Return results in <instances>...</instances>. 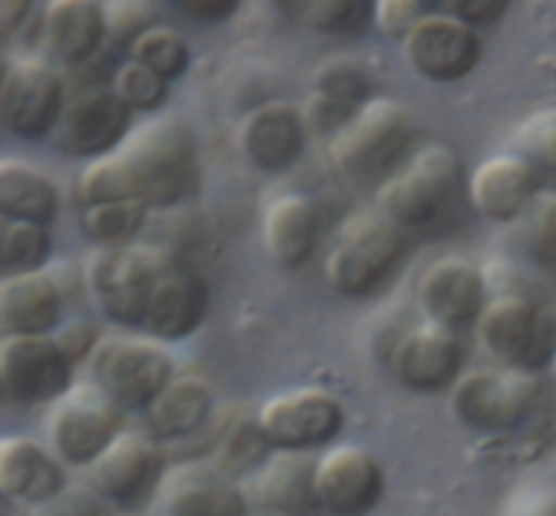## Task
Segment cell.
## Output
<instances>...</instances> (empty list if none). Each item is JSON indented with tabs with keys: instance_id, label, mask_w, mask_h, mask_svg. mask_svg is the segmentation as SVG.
I'll return each mask as SVG.
<instances>
[{
	"instance_id": "cell-46",
	"label": "cell",
	"mask_w": 556,
	"mask_h": 516,
	"mask_svg": "<svg viewBox=\"0 0 556 516\" xmlns=\"http://www.w3.org/2000/svg\"><path fill=\"white\" fill-rule=\"evenodd\" d=\"M552 373H554V378H556V358H554V364H552Z\"/></svg>"
},
{
	"instance_id": "cell-38",
	"label": "cell",
	"mask_w": 556,
	"mask_h": 516,
	"mask_svg": "<svg viewBox=\"0 0 556 516\" xmlns=\"http://www.w3.org/2000/svg\"><path fill=\"white\" fill-rule=\"evenodd\" d=\"M266 438L261 432L258 421H233V427L228 429L226 438L220 440L217 445V462H220V473H239V470H258L261 460H264V449H266Z\"/></svg>"
},
{
	"instance_id": "cell-7",
	"label": "cell",
	"mask_w": 556,
	"mask_h": 516,
	"mask_svg": "<svg viewBox=\"0 0 556 516\" xmlns=\"http://www.w3.org/2000/svg\"><path fill=\"white\" fill-rule=\"evenodd\" d=\"M546 407V386L535 373L503 367L478 369L459 378L454 413L472 429L516 432L535 421Z\"/></svg>"
},
{
	"instance_id": "cell-39",
	"label": "cell",
	"mask_w": 556,
	"mask_h": 516,
	"mask_svg": "<svg viewBox=\"0 0 556 516\" xmlns=\"http://www.w3.org/2000/svg\"><path fill=\"white\" fill-rule=\"evenodd\" d=\"M521 155L530 158L541 172L556 174V109L535 114L521 128Z\"/></svg>"
},
{
	"instance_id": "cell-6",
	"label": "cell",
	"mask_w": 556,
	"mask_h": 516,
	"mask_svg": "<svg viewBox=\"0 0 556 516\" xmlns=\"http://www.w3.org/2000/svg\"><path fill=\"white\" fill-rule=\"evenodd\" d=\"M478 340L505 367L541 373L556 358V310L527 297H500L476 320Z\"/></svg>"
},
{
	"instance_id": "cell-20",
	"label": "cell",
	"mask_w": 556,
	"mask_h": 516,
	"mask_svg": "<svg viewBox=\"0 0 556 516\" xmlns=\"http://www.w3.org/2000/svg\"><path fill=\"white\" fill-rule=\"evenodd\" d=\"M239 144L261 172H288L304 152V117L296 106L271 101L244 117Z\"/></svg>"
},
{
	"instance_id": "cell-21",
	"label": "cell",
	"mask_w": 556,
	"mask_h": 516,
	"mask_svg": "<svg viewBox=\"0 0 556 516\" xmlns=\"http://www.w3.org/2000/svg\"><path fill=\"white\" fill-rule=\"evenodd\" d=\"M206 310H210V291L201 275L172 264L152 291L144 331L152 340H185L204 324Z\"/></svg>"
},
{
	"instance_id": "cell-24",
	"label": "cell",
	"mask_w": 556,
	"mask_h": 516,
	"mask_svg": "<svg viewBox=\"0 0 556 516\" xmlns=\"http://www.w3.org/2000/svg\"><path fill=\"white\" fill-rule=\"evenodd\" d=\"M63 315V288L47 272L5 275L0 280L3 335H49Z\"/></svg>"
},
{
	"instance_id": "cell-17",
	"label": "cell",
	"mask_w": 556,
	"mask_h": 516,
	"mask_svg": "<svg viewBox=\"0 0 556 516\" xmlns=\"http://www.w3.org/2000/svg\"><path fill=\"white\" fill-rule=\"evenodd\" d=\"M465 351L445 326L421 324L396 337L389 351V369L400 386L410 391H443L459 383Z\"/></svg>"
},
{
	"instance_id": "cell-28",
	"label": "cell",
	"mask_w": 556,
	"mask_h": 516,
	"mask_svg": "<svg viewBox=\"0 0 556 516\" xmlns=\"http://www.w3.org/2000/svg\"><path fill=\"white\" fill-rule=\"evenodd\" d=\"M212 391L199 378H174L147 407V424L155 440H179L199 432L212 416Z\"/></svg>"
},
{
	"instance_id": "cell-10",
	"label": "cell",
	"mask_w": 556,
	"mask_h": 516,
	"mask_svg": "<svg viewBox=\"0 0 556 516\" xmlns=\"http://www.w3.org/2000/svg\"><path fill=\"white\" fill-rule=\"evenodd\" d=\"M65 106L63 79L38 58L9 60L0 79V119L14 136L38 141L58 130Z\"/></svg>"
},
{
	"instance_id": "cell-8",
	"label": "cell",
	"mask_w": 556,
	"mask_h": 516,
	"mask_svg": "<svg viewBox=\"0 0 556 516\" xmlns=\"http://www.w3.org/2000/svg\"><path fill=\"white\" fill-rule=\"evenodd\" d=\"M96 383L119 407H150L174 380L172 353L157 340L109 337L98 342L90 358Z\"/></svg>"
},
{
	"instance_id": "cell-19",
	"label": "cell",
	"mask_w": 556,
	"mask_h": 516,
	"mask_svg": "<svg viewBox=\"0 0 556 516\" xmlns=\"http://www.w3.org/2000/svg\"><path fill=\"white\" fill-rule=\"evenodd\" d=\"M483 297H486L483 275L470 261L462 259L434 261L424 272L418 286V299L429 320L451 331L481 318L486 307Z\"/></svg>"
},
{
	"instance_id": "cell-26",
	"label": "cell",
	"mask_w": 556,
	"mask_h": 516,
	"mask_svg": "<svg viewBox=\"0 0 556 516\" xmlns=\"http://www.w3.org/2000/svg\"><path fill=\"white\" fill-rule=\"evenodd\" d=\"M109 33V14L92 0H52L43 9V41L63 63H87Z\"/></svg>"
},
{
	"instance_id": "cell-14",
	"label": "cell",
	"mask_w": 556,
	"mask_h": 516,
	"mask_svg": "<svg viewBox=\"0 0 556 516\" xmlns=\"http://www.w3.org/2000/svg\"><path fill=\"white\" fill-rule=\"evenodd\" d=\"M383 467L358 445L326 451L313 470L315 505L331 516H367L383 498Z\"/></svg>"
},
{
	"instance_id": "cell-30",
	"label": "cell",
	"mask_w": 556,
	"mask_h": 516,
	"mask_svg": "<svg viewBox=\"0 0 556 516\" xmlns=\"http://www.w3.org/2000/svg\"><path fill=\"white\" fill-rule=\"evenodd\" d=\"M313 470L315 465H299L296 454H282V460L255 470V498L266 508L282 511V514H302L307 505L315 503Z\"/></svg>"
},
{
	"instance_id": "cell-41",
	"label": "cell",
	"mask_w": 556,
	"mask_h": 516,
	"mask_svg": "<svg viewBox=\"0 0 556 516\" xmlns=\"http://www.w3.org/2000/svg\"><path fill=\"white\" fill-rule=\"evenodd\" d=\"M424 3H410V0H383L375 3V22L386 33H402V38L410 33V27L427 14H421Z\"/></svg>"
},
{
	"instance_id": "cell-11",
	"label": "cell",
	"mask_w": 556,
	"mask_h": 516,
	"mask_svg": "<svg viewBox=\"0 0 556 516\" xmlns=\"http://www.w3.org/2000/svg\"><path fill=\"white\" fill-rule=\"evenodd\" d=\"M345 424L340 400L324 389H293L271 397L258 413L266 443L282 454H302L331 443Z\"/></svg>"
},
{
	"instance_id": "cell-25",
	"label": "cell",
	"mask_w": 556,
	"mask_h": 516,
	"mask_svg": "<svg viewBox=\"0 0 556 516\" xmlns=\"http://www.w3.org/2000/svg\"><path fill=\"white\" fill-rule=\"evenodd\" d=\"M320 228H324V217H320L318 201L304 193H286L271 201L266 210V250L277 264L296 269V266L307 264L318 250Z\"/></svg>"
},
{
	"instance_id": "cell-16",
	"label": "cell",
	"mask_w": 556,
	"mask_h": 516,
	"mask_svg": "<svg viewBox=\"0 0 556 516\" xmlns=\"http://www.w3.org/2000/svg\"><path fill=\"white\" fill-rule=\"evenodd\" d=\"M402 52L424 79L459 81L481 63V38L456 16L427 14L402 38Z\"/></svg>"
},
{
	"instance_id": "cell-15",
	"label": "cell",
	"mask_w": 556,
	"mask_h": 516,
	"mask_svg": "<svg viewBox=\"0 0 556 516\" xmlns=\"http://www.w3.org/2000/svg\"><path fill=\"white\" fill-rule=\"evenodd\" d=\"M130 112L114 90H90L71 98L52 134L54 147L68 158L98 161L123 147L130 136Z\"/></svg>"
},
{
	"instance_id": "cell-35",
	"label": "cell",
	"mask_w": 556,
	"mask_h": 516,
	"mask_svg": "<svg viewBox=\"0 0 556 516\" xmlns=\"http://www.w3.org/2000/svg\"><path fill=\"white\" fill-rule=\"evenodd\" d=\"M309 27L331 36H358L375 22V3L369 0H315L299 3Z\"/></svg>"
},
{
	"instance_id": "cell-42",
	"label": "cell",
	"mask_w": 556,
	"mask_h": 516,
	"mask_svg": "<svg viewBox=\"0 0 556 516\" xmlns=\"http://www.w3.org/2000/svg\"><path fill=\"white\" fill-rule=\"evenodd\" d=\"M445 9H451V16L462 20L465 25L481 27L503 20L508 3H500V0H454V3H445Z\"/></svg>"
},
{
	"instance_id": "cell-33",
	"label": "cell",
	"mask_w": 556,
	"mask_h": 516,
	"mask_svg": "<svg viewBox=\"0 0 556 516\" xmlns=\"http://www.w3.org/2000/svg\"><path fill=\"white\" fill-rule=\"evenodd\" d=\"M130 60L147 65L166 81L179 79L190 65V47L172 27H144L130 43Z\"/></svg>"
},
{
	"instance_id": "cell-2",
	"label": "cell",
	"mask_w": 556,
	"mask_h": 516,
	"mask_svg": "<svg viewBox=\"0 0 556 516\" xmlns=\"http://www.w3.org/2000/svg\"><path fill=\"white\" fill-rule=\"evenodd\" d=\"M139 185L147 206H174L190 199L201 185V163L195 136L174 117L150 119L130 130L119 147Z\"/></svg>"
},
{
	"instance_id": "cell-32",
	"label": "cell",
	"mask_w": 556,
	"mask_h": 516,
	"mask_svg": "<svg viewBox=\"0 0 556 516\" xmlns=\"http://www.w3.org/2000/svg\"><path fill=\"white\" fill-rule=\"evenodd\" d=\"M76 196H79L81 206L114 204V201H141L134 172H130L128 161L119 152L92 161L81 172Z\"/></svg>"
},
{
	"instance_id": "cell-27",
	"label": "cell",
	"mask_w": 556,
	"mask_h": 516,
	"mask_svg": "<svg viewBox=\"0 0 556 516\" xmlns=\"http://www.w3.org/2000/svg\"><path fill=\"white\" fill-rule=\"evenodd\" d=\"M372 101V79L353 63L326 65L315 81V92L307 103V117L320 130L340 134L367 103Z\"/></svg>"
},
{
	"instance_id": "cell-9",
	"label": "cell",
	"mask_w": 556,
	"mask_h": 516,
	"mask_svg": "<svg viewBox=\"0 0 556 516\" xmlns=\"http://www.w3.org/2000/svg\"><path fill=\"white\" fill-rule=\"evenodd\" d=\"M123 407L98 383L71 386L49 413V440L63 462L90 467L123 429Z\"/></svg>"
},
{
	"instance_id": "cell-40",
	"label": "cell",
	"mask_w": 556,
	"mask_h": 516,
	"mask_svg": "<svg viewBox=\"0 0 556 516\" xmlns=\"http://www.w3.org/2000/svg\"><path fill=\"white\" fill-rule=\"evenodd\" d=\"M30 516H109L101 503V494L81 492V489H63L58 498L30 508Z\"/></svg>"
},
{
	"instance_id": "cell-31",
	"label": "cell",
	"mask_w": 556,
	"mask_h": 516,
	"mask_svg": "<svg viewBox=\"0 0 556 516\" xmlns=\"http://www.w3.org/2000/svg\"><path fill=\"white\" fill-rule=\"evenodd\" d=\"M144 201H114V204H96L81 210V231L98 248H123L134 244V237L144 226Z\"/></svg>"
},
{
	"instance_id": "cell-44",
	"label": "cell",
	"mask_w": 556,
	"mask_h": 516,
	"mask_svg": "<svg viewBox=\"0 0 556 516\" xmlns=\"http://www.w3.org/2000/svg\"><path fill=\"white\" fill-rule=\"evenodd\" d=\"M182 5L190 16L195 20H206V22H215V20H226L237 11V3L233 0H185Z\"/></svg>"
},
{
	"instance_id": "cell-34",
	"label": "cell",
	"mask_w": 556,
	"mask_h": 516,
	"mask_svg": "<svg viewBox=\"0 0 556 516\" xmlns=\"http://www.w3.org/2000/svg\"><path fill=\"white\" fill-rule=\"evenodd\" d=\"M52 253V237L47 226L22 221H5L3 239H0V264L9 275L41 272Z\"/></svg>"
},
{
	"instance_id": "cell-1",
	"label": "cell",
	"mask_w": 556,
	"mask_h": 516,
	"mask_svg": "<svg viewBox=\"0 0 556 516\" xmlns=\"http://www.w3.org/2000/svg\"><path fill=\"white\" fill-rule=\"evenodd\" d=\"M465 188V161L456 147L429 141L378 188L380 215L396 228H427L454 206Z\"/></svg>"
},
{
	"instance_id": "cell-43",
	"label": "cell",
	"mask_w": 556,
	"mask_h": 516,
	"mask_svg": "<svg viewBox=\"0 0 556 516\" xmlns=\"http://www.w3.org/2000/svg\"><path fill=\"white\" fill-rule=\"evenodd\" d=\"M98 331L92 329V324H87V320H74V324H68L65 329L58 331V337L54 340L60 342V348H63L65 353H68L71 362H79V358H85L87 353H96L98 348Z\"/></svg>"
},
{
	"instance_id": "cell-13",
	"label": "cell",
	"mask_w": 556,
	"mask_h": 516,
	"mask_svg": "<svg viewBox=\"0 0 556 516\" xmlns=\"http://www.w3.org/2000/svg\"><path fill=\"white\" fill-rule=\"evenodd\" d=\"M90 481L103 500L123 508H139L161 492L166 481V454L150 435L119 432L90 465Z\"/></svg>"
},
{
	"instance_id": "cell-47",
	"label": "cell",
	"mask_w": 556,
	"mask_h": 516,
	"mask_svg": "<svg viewBox=\"0 0 556 516\" xmlns=\"http://www.w3.org/2000/svg\"><path fill=\"white\" fill-rule=\"evenodd\" d=\"M123 516H130V514H123Z\"/></svg>"
},
{
	"instance_id": "cell-36",
	"label": "cell",
	"mask_w": 556,
	"mask_h": 516,
	"mask_svg": "<svg viewBox=\"0 0 556 516\" xmlns=\"http://www.w3.org/2000/svg\"><path fill=\"white\" fill-rule=\"evenodd\" d=\"M521 242L543 266H556V188H546L519 217Z\"/></svg>"
},
{
	"instance_id": "cell-22",
	"label": "cell",
	"mask_w": 556,
	"mask_h": 516,
	"mask_svg": "<svg viewBox=\"0 0 556 516\" xmlns=\"http://www.w3.org/2000/svg\"><path fill=\"white\" fill-rule=\"evenodd\" d=\"M68 489L65 470L38 440L9 435L0 443V492L22 505L47 503Z\"/></svg>"
},
{
	"instance_id": "cell-23",
	"label": "cell",
	"mask_w": 556,
	"mask_h": 516,
	"mask_svg": "<svg viewBox=\"0 0 556 516\" xmlns=\"http://www.w3.org/2000/svg\"><path fill=\"white\" fill-rule=\"evenodd\" d=\"M161 516H244L248 494L228 476L206 467H182L157 492Z\"/></svg>"
},
{
	"instance_id": "cell-37",
	"label": "cell",
	"mask_w": 556,
	"mask_h": 516,
	"mask_svg": "<svg viewBox=\"0 0 556 516\" xmlns=\"http://www.w3.org/2000/svg\"><path fill=\"white\" fill-rule=\"evenodd\" d=\"M112 90L123 98L130 112H155L163 106L168 96V81L150 71L147 65L128 60L123 68L114 74Z\"/></svg>"
},
{
	"instance_id": "cell-45",
	"label": "cell",
	"mask_w": 556,
	"mask_h": 516,
	"mask_svg": "<svg viewBox=\"0 0 556 516\" xmlns=\"http://www.w3.org/2000/svg\"><path fill=\"white\" fill-rule=\"evenodd\" d=\"M27 14H30V3H22V0H5V3H0V27H3L5 36H14Z\"/></svg>"
},
{
	"instance_id": "cell-3",
	"label": "cell",
	"mask_w": 556,
	"mask_h": 516,
	"mask_svg": "<svg viewBox=\"0 0 556 516\" xmlns=\"http://www.w3.org/2000/svg\"><path fill=\"white\" fill-rule=\"evenodd\" d=\"M416 141V117L402 103L372 98L331 141V161L358 185H383L407 158Z\"/></svg>"
},
{
	"instance_id": "cell-18",
	"label": "cell",
	"mask_w": 556,
	"mask_h": 516,
	"mask_svg": "<svg viewBox=\"0 0 556 516\" xmlns=\"http://www.w3.org/2000/svg\"><path fill=\"white\" fill-rule=\"evenodd\" d=\"M546 190L543 172L525 155H494L472 172L467 183L472 206L489 221H519Z\"/></svg>"
},
{
	"instance_id": "cell-29",
	"label": "cell",
	"mask_w": 556,
	"mask_h": 516,
	"mask_svg": "<svg viewBox=\"0 0 556 516\" xmlns=\"http://www.w3.org/2000/svg\"><path fill=\"white\" fill-rule=\"evenodd\" d=\"M0 212L5 221L47 226L58 212V190L52 179L20 161L0 163Z\"/></svg>"
},
{
	"instance_id": "cell-12",
	"label": "cell",
	"mask_w": 556,
	"mask_h": 516,
	"mask_svg": "<svg viewBox=\"0 0 556 516\" xmlns=\"http://www.w3.org/2000/svg\"><path fill=\"white\" fill-rule=\"evenodd\" d=\"M74 362L49 335H9L0 342V383L20 405L58 402L71 389Z\"/></svg>"
},
{
	"instance_id": "cell-4",
	"label": "cell",
	"mask_w": 556,
	"mask_h": 516,
	"mask_svg": "<svg viewBox=\"0 0 556 516\" xmlns=\"http://www.w3.org/2000/svg\"><path fill=\"white\" fill-rule=\"evenodd\" d=\"M172 261L147 244L98 248L87 264V288L98 310L119 326H144L152 291Z\"/></svg>"
},
{
	"instance_id": "cell-5",
	"label": "cell",
	"mask_w": 556,
	"mask_h": 516,
	"mask_svg": "<svg viewBox=\"0 0 556 516\" xmlns=\"http://www.w3.org/2000/svg\"><path fill=\"white\" fill-rule=\"evenodd\" d=\"M402 234L383 215L356 212L348 217L326 255V282L342 297H367L372 293L396 261L402 259Z\"/></svg>"
}]
</instances>
